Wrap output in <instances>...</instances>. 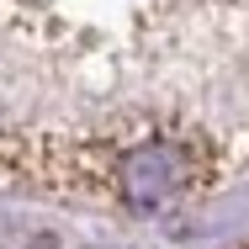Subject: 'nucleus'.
<instances>
[{"instance_id":"obj_1","label":"nucleus","mask_w":249,"mask_h":249,"mask_svg":"<svg viewBox=\"0 0 249 249\" xmlns=\"http://www.w3.org/2000/svg\"><path fill=\"white\" fill-rule=\"evenodd\" d=\"M27 249H58V239L53 233H37V239H27Z\"/></svg>"}]
</instances>
